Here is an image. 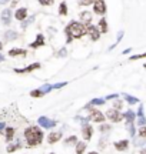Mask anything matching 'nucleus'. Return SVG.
<instances>
[{
  "label": "nucleus",
  "instance_id": "1",
  "mask_svg": "<svg viewBox=\"0 0 146 154\" xmlns=\"http://www.w3.org/2000/svg\"><path fill=\"white\" fill-rule=\"evenodd\" d=\"M65 33L68 36V43H70L73 38H80L87 33V27L82 22H70L69 26L65 29Z\"/></svg>",
  "mask_w": 146,
  "mask_h": 154
},
{
  "label": "nucleus",
  "instance_id": "2",
  "mask_svg": "<svg viewBox=\"0 0 146 154\" xmlns=\"http://www.w3.org/2000/svg\"><path fill=\"white\" fill-rule=\"evenodd\" d=\"M25 137L27 140V144L30 147H33V146H37V144L42 143V140H43V131L39 127H29V128L25 130Z\"/></svg>",
  "mask_w": 146,
  "mask_h": 154
},
{
  "label": "nucleus",
  "instance_id": "3",
  "mask_svg": "<svg viewBox=\"0 0 146 154\" xmlns=\"http://www.w3.org/2000/svg\"><path fill=\"white\" fill-rule=\"evenodd\" d=\"M87 34H89V37L92 38L93 41H96V40H99V37H100V30H99L98 26L89 24V26H87Z\"/></svg>",
  "mask_w": 146,
  "mask_h": 154
},
{
  "label": "nucleus",
  "instance_id": "4",
  "mask_svg": "<svg viewBox=\"0 0 146 154\" xmlns=\"http://www.w3.org/2000/svg\"><path fill=\"white\" fill-rule=\"evenodd\" d=\"M93 10L98 14H105L106 13V4H105V1L103 0H96L93 3Z\"/></svg>",
  "mask_w": 146,
  "mask_h": 154
},
{
  "label": "nucleus",
  "instance_id": "5",
  "mask_svg": "<svg viewBox=\"0 0 146 154\" xmlns=\"http://www.w3.org/2000/svg\"><path fill=\"white\" fill-rule=\"evenodd\" d=\"M122 117H123V116L120 114L117 110H108V111H106V118H109L112 123H117V121H120Z\"/></svg>",
  "mask_w": 146,
  "mask_h": 154
},
{
  "label": "nucleus",
  "instance_id": "6",
  "mask_svg": "<svg viewBox=\"0 0 146 154\" xmlns=\"http://www.w3.org/2000/svg\"><path fill=\"white\" fill-rule=\"evenodd\" d=\"M26 17H27V9L26 7H22V9L16 10V13H14V19L16 20L23 22V20H26Z\"/></svg>",
  "mask_w": 146,
  "mask_h": 154
},
{
  "label": "nucleus",
  "instance_id": "7",
  "mask_svg": "<svg viewBox=\"0 0 146 154\" xmlns=\"http://www.w3.org/2000/svg\"><path fill=\"white\" fill-rule=\"evenodd\" d=\"M105 116L103 113H100L99 110H93L92 113H90V120H93V121H96V123H102V121H105Z\"/></svg>",
  "mask_w": 146,
  "mask_h": 154
},
{
  "label": "nucleus",
  "instance_id": "8",
  "mask_svg": "<svg viewBox=\"0 0 146 154\" xmlns=\"http://www.w3.org/2000/svg\"><path fill=\"white\" fill-rule=\"evenodd\" d=\"M10 20H12V10H10V9L3 10V11H1V22H3V24L9 26V24H10Z\"/></svg>",
  "mask_w": 146,
  "mask_h": 154
},
{
  "label": "nucleus",
  "instance_id": "9",
  "mask_svg": "<svg viewBox=\"0 0 146 154\" xmlns=\"http://www.w3.org/2000/svg\"><path fill=\"white\" fill-rule=\"evenodd\" d=\"M39 124H40V126H43V128H50V127L56 126V121L49 120L47 117H40V118H39Z\"/></svg>",
  "mask_w": 146,
  "mask_h": 154
},
{
  "label": "nucleus",
  "instance_id": "10",
  "mask_svg": "<svg viewBox=\"0 0 146 154\" xmlns=\"http://www.w3.org/2000/svg\"><path fill=\"white\" fill-rule=\"evenodd\" d=\"M82 134H83V138L85 140H90L92 138V134H93V128H92V126H83V128H82Z\"/></svg>",
  "mask_w": 146,
  "mask_h": 154
},
{
  "label": "nucleus",
  "instance_id": "11",
  "mask_svg": "<svg viewBox=\"0 0 146 154\" xmlns=\"http://www.w3.org/2000/svg\"><path fill=\"white\" fill-rule=\"evenodd\" d=\"M37 69H40V63H35V64H30V66H27L26 69H16L14 72H16V73H30V72H33V70H37Z\"/></svg>",
  "mask_w": 146,
  "mask_h": 154
},
{
  "label": "nucleus",
  "instance_id": "12",
  "mask_svg": "<svg viewBox=\"0 0 146 154\" xmlns=\"http://www.w3.org/2000/svg\"><path fill=\"white\" fill-rule=\"evenodd\" d=\"M60 137H62V134H60L59 131H56V133H50L49 137H47V141H49V144H55V143H57V141L60 140Z\"/></svg>",
  "mask_w": 146,
  "mask_h": 154
},
{
  "label": "nucleus",
  "instance_id": "13",
  "mask_svg": "<svg viewBox=\"0 0 146 154\" xmlns=\"http://www.w3.org/2000/svg\"><path fill=\"white\" fill-rule=\"evenodd\" d=\"M43 44H44V37H43V34H37L36 40L30 44V47H32V49H37V47H42Z\"/></svg>",
  "mask_w": 146,
  "mask_h": 154
},
{
  "label": "nucleus",
  "instance_id": "14",
  "mask_svg": "<svg viewBox=\"0 0 146 154\" xmlns=\"http://www.w3.org/2000/svg\"><path fill=\"white\" fill-rule=\"evenodd\" d=\"M80 19H82V23H85V24H90V22H92V14H90L89 11H82Z\"/></svg>",
  "mask_w": 146,
  "mask_h": 154
},
{
  "label": "nucleus",
  "instance_id": "15",
  "mask_svg": "<svg viewBox=\"0 0 146 154\" xmlns=\"http://www.w3.org/2000/svg\"><path fill=\"white\" fill-rule=\"evenodd\" d=\"M128 146H129V141H128V140H123V141H117V143H115V147H116V150H117V151H123V150H126V149H128Z\"/></svg>",
  "mask_w": 146,
  "mask_h": 154
},
{
  "label": "nucleus",
  "instance_id": "16",
  "mask_svg": "<svg viewBox=\"0 0 146 154\" xmlns=\"http://www.w3.org/2000/svg\"><path fill=\"white\" fill-rule=\"evenodd\" d=\"M99 30H100V33H106L108 32V22H106L105 17H102L99 20Z\"/></svg>",
  "mask_w": 146,
  "mask_h": 154
},
{
  "label": "nucleus",
  "instance_id": "17",
  "mask_svg": "<svg viewBox=\"0 0 146 154\" xmlns=\"http://www.w3.org/2000/svg\"><path fill=\"white\" fill-rule=\"evenodd\" d=\"M20 54L26 56V50H22V49H12V50H9V56H12V57L20 56Z\"/></svg>",
  "mask_w": 146,
  "mask_h": 154
},
{
  "label": "nucleus",
  "instance_id": "18",
  "mask_svg": "<svg viewBox=\"0 0 146 154\" xmlns=\"http://www.w3.org/2000/svg\"><path fill=\"white\" fill-rule=\"evenodd\" d=\"M4 37H6V40H16V38L19 37V34L16 32H13V30H7L4 33Z\"/></svg>",
  "mask_w": 146,
  "mask_h": 154
},
{
  "label": "nucleus",
  "instance_id": "19",
  "mask_svg": "<svg viewBox=\"0 0 146 154\" xmlns=\"http://www.w3.org/2000/svg\"><path fill=\"white\" fill-rule=\"evenodd\" d=\"M13 136H14V128L7 127V128H6V140H7L9 143L13 140Z\"/></svg>",
  "mask_w": 146,
  "mask_h": 154
},
{
  "label": "nucleus",
  "instance_id": "20",
  "mask_svg": "<svg viewBox=\"0 0 146 154\" xmlns=\"http://www.w3.org/2000/svg\"><path fill=\"white\" fill-rule=\"evenodd\" d=\"M59 14L60 16H66L68 14V4L65 1H62L60 6H59Z\"/></svg>",
  "mask_w": 146,
  "mask_h": 154
},
{
  "label": "nucleus",
  "instance_id": "21",
  "mask_svg": "<svg viewBox=\"0 0 146 154\" xmlns=\"http://www.w3.org/2000/svg\"><path fill=\"white\" fill-rule=\"evenodd\" d=\"M85 149H86V144H85L83 141H80V143H76V153H77V154H83Z\"/></svg>",
  "mask_w": 146,
  "mask_h": 154
},
{
  "label": "nucleus",
  "instance_id": "22",
  "mask_svg": "<svg viewBox=\"0 0 146 154\" xmlns=\"http://www.w3.org/2000/svg\"><path fill=\"white\" fill-rule=\"evenodd\" d=\"M20 146H22L20 143H16V144H10V146L7 147V151H9V153H13V151H16L17 149H20Z\"/></svg>",
  "mask_w": 146,
  "mask_h": 154
},
{
  "label": "nucleus",
  "instance_id": "23",
  "mask_svg": "<svg viewBox=\"0 0 146 154\" xmlns=\"http://www.w3.org/2000/svg\"><path fill=\"white\" fill-rule=\"evenodd\" d=\"M76 143H77V137H76V136L69 137V138L65 141V144H66V146H72V144H76Z\"/></svg>",
  "mask_w": 146,
  "mask_h": 154
},
{
  "label": "nucleus",
  "instance_id": "24",
  "mask_svg": "<svg viewBox=\"0 0 146 154\" xmlns=\"http://www.w3.org/2000/svg\"><path fill=\"white\" fill-rule=\"evenodd\" d=\"M44 93L42 91V88H37V90H33V91H30V96L32 97H42Z\"/></svg>",
  "mask_w": 146,
  "mask_h": 154
},
{
  "label": "nucleus",
  "instance_id": "25",
  "mask_svg": "<svg viewBox=\"0 0 146 154\" xmlns=\"http://www.w3.org/2000/svg\"><path fill=\"white\" fill-rule=\"evenodd\" d=\"M123 97H125V99H126V100H128L130 104H135V103H138V99H135V97H130L129 94H123Z\"/></svg>",
  "mask_w": 146,
  "mask_h": 154
},
{
  "label": "nucleus",
  "instance_id": "26",
  "mask_svg": "<svg viewBox=\"0 0 146 154\" xmlns=\"http://www.w3.org/2000/svg\"><path fill=\"white\" fill-rule=\"evenodd\" d=\"M123 117H128L129 121H133V120H135V113H133V111H128V113L123 114Z\"/></svg>",
  "mask_w": 146,
  "mask_h": 154
},
{
  "label": "nucleus",
  "instance_id": "27",
  "mask_svg": "<svg viewBox=\"0 0 146 154\" xmlns=\"http://www.w3.org/2000/svg\"><path fill=\"white\" fill-rule=\"evenodd\" d=\"M138 59H146V53H142V54H136V56H132L129 60H138Z\"/></svg>",
  "mask_w": 146,
  "mask_h": 154
},
{
  "label": "nucleus",
  "instance_id": "28",
  "mask_svg": "<svg viewBox=\"0 0 146 154\" xmlns=\"http://www.w3.org/2000/svg\"><path fill=\"white\" fill-rule=\"evenodd\" d=\"M96 0H80V4L82 6H90V4H93Z\"/></svg>",
  "mask_w": 146,
  "mask_h": 154
},
{
  "label": "nucleus",
  "instance_id": "29",
  "mask_svg": "<svg viewBox=\"0 0 146 154\" xmlns=\"http://www.w3.org/2000/svg\"><path fill=\"white\" fill-rule=\"evenodd\" d=\"M39 3L42 6H50V4H53V0H39Z\"/></svg>",
  "mask_w": 146,
  "mask_h": 154
},
{
  "label": "nucleus",
  "instance_id": "30",
  "mask_svg": "<svg viewBox=\"0 0 146 154\" xmlns=\"http://www.w3.org/2000/svg\"><path fill=\"white\" fill-rule=\"evenodd\" d=\"M103 103H105L103 99H95V100H92L90 104H103Z\"/></svg>",
  "mask_w": 146,
  "mask_h": 154
},
{
  "label": "nucleus",
  "instance_id": "31",
  "mask_svg": "<svg viewBox=\"0 0 146 154\" xmlns=\"http://www.w3.org/2000/svg\"><path fill=\"white\" fill-rule=\"evenodd\" d=\"M139 134H141V136L145 138V137H146V127H142V128L139 130Z\"/></svg>",
  "mask_w": 146,
  "mask_h": 154
},
{
  "label": "nucleus",
  "instance_id": "32",
  "mask_svg": "<svg viewBox=\"0 0 146 154\" xmlns=\"http://www.w3.org/2000/svg\"><path fill=\"white\" fill-rule=\"evenodd\" d=\"M113 106H115V109L117 110V109H122V101H115L113 103Z\"/></svg>",
  "mask_w": 146,
  "mask_h": 154
},
{
  "label": "nucleus",
  "instance_id": "33",
  "mask_svg": "<svg viewBox=\"0 0 146 154\" xmlns=\"http://www.w3.org/2000/svg\"><path fill=\"white\" fill-rule=\"evenodd\" d=\"M109 128H110V126H106V124H105V126H102V127H100V131H103V133H105V131H108Z\"/></svg>",
  "mask_w": 146,
  "mask_h": 154
},
{
  "label": "nucleus",
  "instance_id": "34",
  "mask_svg": "<svg viewBox=\"0 0 146 154\" xmlns=\"http://www.w3.org/2000/svg\"><path fill=\"white\" fill-rule=\"evenodd\" d=\"M66 53H68V51H66V50L63 49V50H62V51L59 53V56H60V57H63V56H66Z\"/></svg>",
  "mask_w": 146,
  "mask_h": 154
},
{
  "label": "nucleus",
  "instance_id": "35",
  "mask_svg": "<svg viewBox=\"0 0 146 154\" xmlns=\"http://www.w3.org/2000/svg\"><path fill=\"white\" fill-rule=\"evenodd\" d=\"M17 3H19V0H13V1H12V7H14Z\"/></svg>",
  "mask_w": 146,
  "mask_h": 154
},
{
  "label": "nucleus",
  "instance_id": "36",
  "mask_svg": "<svg viewBox=\"0 0 146 154\" xmlns=\"http://www.w3.org/2000/svg\"><path fill=\"white\" fill-rule=\"evenodd\" d=\"M6 3H9V0H0V4H6Z\"/></svg>",
  "mask_w": 146,
  "mask_h": 154
},
{
  "label": "nucleus",
  "instance_id": "37",
  "mask_svg": "<svg viewBox=\"0 0 146 154\" xmlns=\"http://www.w3.org/2000/svg\"><path fill=\"white\" fill-rule=\"evenodd\" d=\"M3 60H4V56H3V54H1V53H0V63H1V61H3Z\"/></svg>",
  "mask_w": 146,
  "mask_h": 154
},
{
  "label": "nucleus",
  "instance_id": "38",
  "mask_svg": "<svg viewBox=\"0 0 146 154\" xmlns=\"http://www.w3.org/2000/svg\"><path fill=\"white\" fill-rule=\"evenodd\" d=\"M1 128H4V123H0V130Z\"/></svg>",
  "mask_w": 146,
  "mask_h": 154
},
{
  "label": "nucleus",
  "instance_id": "39",
  "mask_svg": "<svg viewBox=\"0 0 146 154\" xmlns=\"http://www.w3.org/2000/svg\"><path fill=\"white\" fill-rule=\"evenodd\" d=\"M1 49H3V44H1V41H0V50H1Z\"/></svg>",
  "mask_w": 146,
  "mask_h": 154
},
{
  "label": "nucleus",
  "instance_id": "40",
  "mask_svg": "<svg viewBox=\"0 0 146 154\" xmlns=\"http://www.w3.org/2000/svg\"><path fill=\"white\" fill-rule=\"evenodd\" d=\"M89 154H98V153H96V151H92V153H89Z\"/></svg>",
  "mask_w": 146,
  "mask_h": 154
},
{
  "label": "nucleus",
  "instance_id": "41",
  "mask_svg": "<svg viewBox=\"0 0 146 154\" xmlns=\"http://www.w3.org/2000/svg\"><path fill=\"white\" fill-rule=\"evenodd\" d=\"M50 154H55V153H50Z\"/></svg>",
  "mask_w": 146,
  "mask_h": 154
}]
</instances>
